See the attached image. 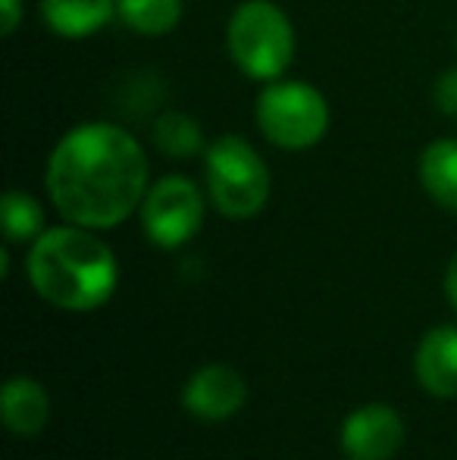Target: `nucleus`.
I'll return each instance as SVG.
<instances>
[{"label": "nucleus", "mask_w": 457, "mask_h": 460, "mask_svg": "<svg viewBox=\"0 0 457 460\" xmlns=\"http://www.w3.org/2000/svg\"><path fill=\"white\" fill-rule=\"evenodd\" d=\"M417 382L435 398H457V326H435L423 335L414 358Z\"/></svg>", "instance_id": "nucleus-9"}, {"label": "nucleus", "mask_w": 457, "mask_h": 460, "mask_svg": "<svg viewBox=\"0 0 457 460\" xmlns=\"http://www.w3.org/2000/svg\"><path fill=\"white\" fill-rule=\"evenodd\" d=\"M41 16L63 38H88L116 16V0H41Z\"/></svg>", "instance_id": "nucleus-11"}, {"label": "nucleus", "mask_w": 457, "mask_h": 460, "mask_svg": "<svg viewBox=\"0 0 457 460\" xmlns=\"http://www.w3.org/2000/svg\"><path fill=\"white\" fill-rule=\"evenodd\" d=\"M404 445V423L395 407H357L342 426V451L347 460H391Z\"/></svg>", "instance_id": "nucleus-7"}, {"label": "nucleus", "mask_w": 457, "mask_h": 460, "mask_svg": "<svg viewBox=\"0 0 457 460\" xmlns=\"http://www.w3.org/2000/svg\"><path fill=\"white\" fill-rule=\"evenodd\" d=\"M420 182L435 204L457 213V138L433 141L420 154Z\"/></svg>", "instance_id": "nucleus-12"}, {"label": "nucleus", "mask_w": 457, "mask_h": 460, "mask_svg": "<svg viewBox=\"0 0 457 460\" xmlns=\"http://www.w3.org/2000/svg\"><path fill=\"white\" fill-rule=\"evenodd\" d=\"M204 223L201 188L185 176H163L141 200V229L157 248H179L191 242Z\"/></svg>", "instance_id": "nucleus-6"}, {"label": "nucleus", "mask_w": 457, "mask_h": 460, "mask_svg": "<svg viewBox=\"0 0 457 460\" xmlns=\"http://www.w3.org/2000/svg\"><path fill=\"white\" fill-rule=\"evenodd\" d=\"M4 235L13 244H25V242H38L44 232V210L31 194L25 191H6L4 204Z\"/></svg>", "instance_id": "nucleus-15"}, {"label": "nucleus", "mask_w": 457, "mask_h": 460, "mask_svg": "<svg viewBox=\"0 0 457 460\" xmlns=\"http://www.w3.org/2000/svg\"><path fill=\"white\" fill-rule=\"evenodd\" d=\"M54 207L75 226L113 229L147 194V157L141 145L113 122L69 128L48 164Z\"/></svg>", "instance_id": "nucleus-1"}, {"label": "nucleus", "mask_w": 457, "mask_h": 460, "mask_svg": "<svg viewBox=\"0 0 457 460\" xmlns=\"http://www.w3.org/2000/svg\"><path fill=\"white\" fill-rule=\"evenodd\" d=\"M0 404H4V426L16 436H35L50 420L48 392L41 382L29 379V376H16L6 382Z\"/></svg>", "instance_id": "nucleus-10"}, {"label": "nucleus", "mask_w": 457, "mask_h": 460, "mask_svg": "<svg viewBox=\"0 0 457 460\" xmlns=\"http://www.w3.org/2000/svg\"><path fill=\"white\" fill-rule=\"evenodd\" d=\"M257 126L269 145L304 151L330 132V103L307 82H269L257 97Z\"/></svg>", "instance_id": "nucleus-5"}, {"label": "nucleus", "mask_w": 457, "mask_h": 460, "mask_svg": "<svg viewBox=\"0 0 457 460\" xmlns=\"http://www.w3.org/2000/svg\"><path fill=\"white\" fill-rule=\"evenodd\" d=\"M116 19L138 35H166L182 19V0H116Z\"/></svg>", "instance_id": "nucleus-13"}, {"label": "nucleus", "mask_w": 457, "mask_h": 460, "mask_svg": "<svg viewBox=\"0 0 457 460\" xmlns=\"http://www.w3.org/2000/svg\"><path fill=\"white\" fill-rule=\"evenodd\" d=\"M226 44L235 66L248 79H282L294 57V31L273 0H244L235 6L226 29Z\"/></svg>", "instance_id": "nucleus-3"}, {"label": "nucleus", "mask_w": 457, "mask_h": 460, "mask_svg": "<svg viewBox=\"0 0 457 460\" xmlns=\"http://www.w3.org/2000/svg\"><path fill=\"white\" fill-rule=\"evenodd\" d=\"M0 10H4V35H13L19 29V19H22V0H0Z\"/></svg>", "instance_id": "nucleus-17"}, {"label": "nucleus", "mask_w": 457, "mask_h": 460, "mask_svg": "<svg viewBox=\"0 0 457 460\" xmlns=\"http://www.w3.org/2000/svg\"><path fill=\"white\" fill-rule=\"evenodd\" d=\"M207 191L214 207L229 219H250L269 200V170L263 157L238 135L216 138L204 154Z\"/></svg>", "instance_id": "nucleus-4"}, {"label": "nucleus", "mask_w": 457, "mask_h": 460, "mask_svg": "<svg viewBox=\"0 0 457 460\" xmlns=\"http://www.w3.org/2000/svg\"><path fill=\"white\" fill-rule=\"evenodd\" d=\"M445 295L448 301L457 307V254L452 257V263H448V273H445Z\"/></svg>", "instance_id": "nucleus-18"}, {"label": "nucleus", "mask_w": 457, "mask_h": 460, "mask_svg": "<svg viewBox=\"0 0 457 460\" xmlns=\"http://www.w3.org/2000/svg\"><path fill=\"white\" fill-rule=\"evenodd\" d=\"M29 279L35 291L63 310H94L116 288V257L85 226L44 229L31 242Z\"/></svg>", "instance_id": "nucleus-2"}, {"label": "nucleus", "mask_w": 457, "mask_h": 460, "mask_svg": "<svg viewBox=\"0 0 457 460\" xmlns=\"http://www.w3.org/2000/svg\"><path fill=\"white\" fill-rule=\"evenodd\" d=\"M435 107L445 116H457V66L445 69L435 79Z\"/></svg>", "instance_id": "nucleus-16"}, {"label": "nucleus", "mask_w": 457, "mask_h": 460, "mask_svg": "<svg viewBox=\"0 0 457 460\" xmlns=\"http://www.w3.org/2000/svg\"><path fill=\"white\" fill-rule=\"evenodd\" d=\"M248 401V382L238 369L226 364L201 367L182 388V404L191 417L220 423V420L235 417Z\"/></svg>", "instance_id": "nucleus-8"}, {"label": "nucleus", "mask_w": 457, "mask_h": 460, "mask_svg": "<svg viewBox=\"0 0 457 460\" xmlns=\"http://www.w3.org/2000/svg\"><path fill=\"white\" fill-rule=\"evenodd\" d=\"M154 145H157V151L163 154V157L189 160L204 151V132H201V126H198V119H191L189 113L166 110V113L157 116V122H154Z\"/></svg>", "instance_id": "nucleus-14"}]
</instances>
